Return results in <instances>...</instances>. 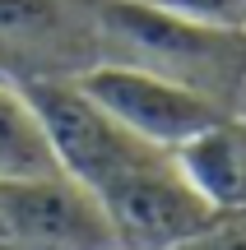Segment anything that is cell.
<instances>
[{
	"mask_svg": "<svg viewBox=\"0 0 246 250\" xmlns=\"http://www.w3.org/2000/svg\"><path fill=\"white\" fill-rule=\"evenodd\" d=\"M102 61L154 70L228 111L246 93V33L186 23L149 0H102Z\"/></svg>",
	"mask_w": 246,
	"mask_h": 250,
	"instance_id": "obj_1",
	"label": "cell"
},
{
	"mask_svg": "<svg viewBox=\"0 0 246 250\" xmlns=\"http://www.w3.org/2000/svg\"><path fill=\"white\" fill-rule=\"evenodd\" d=\"M19 88L28 93V102L42 116L56 167L65 176H74L79 186H89L93 195L116 186L126 171H135L154 153H167V148L144 144L139 134H130L107 107H98L79 88V79H33V83H19Z\"/></svg>",
	"mask_w": 246,
	"mask_h": 250,
	"instance_id": "obj_2",
	"label": "cell"
},
{
	"mask_svg": "<svg viewBox=\"0 0 246 250\" xmlns=\"http://www.w3.org/2000/svg\"><path fill=\"white\" fill-rule=\"evenodd\" d=\"M102 65V0H0V74L79 79Z\"/></svg>",
	"mask_w": 246,
	"mask_h": 250,
	"instance_id": "obj_3",
	"label": "cell"
},
{
	"mask_svg": "<svg viewBox=\"0 0 246 250\" xmlns=\"http://www.w3.org/2000/svg\"><path fill=\"white\" fill-rule=\"evenodd\" d=\"M98 199L112 218L121 250H181L204 227L219 223V213L200 199V190L186 181L172 153H154Z\"/></svg>",
	"mask_w": 246,
	"mask_h": 250,
	"instance_id": "obj_4",
	"label": "cell"
},
{
	"mask_svg": "<svg viewBox=\"0 0 246 250\" xmlns=\"http://www.w3.org/2000/svg\"><path fill=\"white\" fill-rule=\"evenodd\" d=\"M5 250H121L102 199L65 171L0 181Z\"/></svg>",
	"mask_w": 246,
	"mask_h": 250,
	"instance_id": "obj_5",
	"label": "cell"
},
{
	"mask_svg": "<svg viewBox=\"0 0 246 250\" xmlns=\"http://www.w3.org/2000/svg\"><path fill=\"white\" fill-rule=\"evenodd\" d=\"M79 88L89 93L98 107H107L112 116L126 125L130 134H139L154 148H181L191 134H200L209 121H219L228 107H219L214 98L172 83L154 70L139 65H121V61H102L93 70L79 74Z\"/></svg>",
	"mask_w": 246,
	"mask_h": 250,
	"instance_id": "obj_6",
	"label": "cell"
},
{
	"mask_svg": "<svg viewBox=\"0 0 246 250\" xmlns=\"http://www.w3.org/2000/svg\"><path fill=\"white\" fill-rule=\"evenodd\" d=\"M172 158L219 218L246 213V116L242 111H223L200 134H191L181 148H172Z\"/></svg>",
	"mask_w": 246,
	"mask_h": 250,
	"instance_id": "obj_7",
	"label": "cell"
},
{
	"mask_svg": "<svg viewBox=\"0 0 246 250\" xmlns=\"http://www.w3.org/2000/svg\"><path fill=\"white\" fill-rule=\"evenodd\" d=\"M51 171L61 167H56L37 107L14 79H0V181H28V176H51Z\"/></svg>",
	"mask_w": 246,
	"mask_h": 250,
	"instance_id": "obj_8",
	"label": "cell"
},
{
	"mask_svg": "<svg viewBox=\"0 0 246 250\" xmlns=\"http://www.w3.org/2000/svg\"><path fill=\"white\" fill-rule=\"evenodd\" d=\"M186 23L223 28V33H246V0H149Z\"/></svg>",
	"mask_w": 246,
	"mask_h": 250,
	"instance_id": "obj_9",
	"label": "cell"
},
{
	"mask_svg": "<svg viewBox=\"0 0 246 250\" xmlns=\"http://www.w3.org/2000/svg\"><path fill=\"white\" fill-rule=\"evenodd\" d=\"M181 250H246V213H223L214 227H204Z\"/></svg>",
	"mask_w": 246,
	"mask_h": 250,
	"instance_id": "obj_10",
	"label": "cell"
},
{
	"mask_svg": "<svg viewBox=\"0 0 246 250\" xmlns=\"http://www.w3.org/2000/svg\"><path fill=\"white\" fill-rule=\"evenodd\" d=\"M237 111H242V116H246V93H242V102H237Z\"/></svg>",
	"mask_w": 246,
	"mask_h": 250,
	"instance_id": "obj_11",
	"label": "cell"
},
{
	"mask_svg": "<svg viewBox=\"0 0 246 250\" xmlns=\"http://www.w3.org/2000/svg\"><path fill=\"white\" fill-rule=\"evenodd\" d=\"M0 79H5V74H0Z\"/></svg>",
	"mask_w": 246,
	"mask_h": 250,
	"instance_id": "obj_12",
	"label": "cell"
},
{
	"mask_svg": "<svg viewBox=\"0 0 246 250\" xmlns=\"http://www.w3.org/2000/svg\"><path fill=\"white\" fill-rule=\"evenodd\" d=\"M0 250H5V246H0Z\"/></svg>",
	"mask_w": 246,
	"mask_h": 250,
	"instance_id": "obj_13",
	"label": "cell"
}]
</instances>
